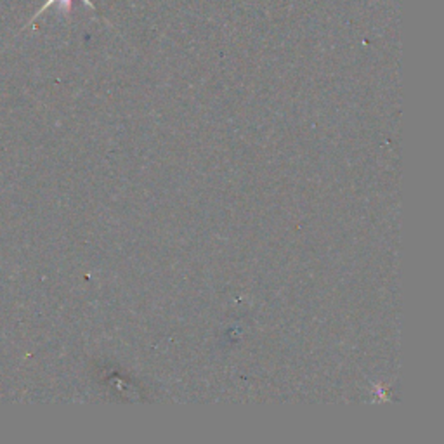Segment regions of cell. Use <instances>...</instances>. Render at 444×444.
Wrapping results in <instances>:
<instances>
[{
	"label": "cell",
	"instance_id": "cell-1",
	"mask_svg": "<svg viewBox=\"0 0 444 444\" xmlns=\"http://www.w3.org/2000/svg\"><path fill=\"white\" fill-rule=\"evenodd\" d=\"M84 2L87 4V6L90 7V9H94V7H92V2H90V0H84ZM54 4H60V6H61V13H70V9H72V0H47V2L44 4V6H42L40 9H38L37 13H35L33 19H31V23H33L35 19H37L38 16H40L42 13H45V11L49 9V7H53Z\"/></svg>",
	"mask_w": 444,
	"mask_h": 444
}]
</instances>
